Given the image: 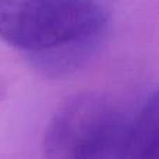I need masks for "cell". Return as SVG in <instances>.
<instances>
[{"mask_svg": "<svg viewBox=\"0 0 159 159\" xmlns=\"http://www.w3.org/2000/svg\"><path fill=\"white\" fill-rule=\"evenodd\" d=\"M129 123L110 99L78 93L52 116L43 135L45 159H119Z\"/></svg>", "mask_w": 159, "mask_h": 159, "instance_id": "2", "label": "cell"}, {"mask_svg": "<svg viewBox=\"0 0 159 159\" xmlns=\"http://www.w3.org/2000/svg\"><path fill=\"white\" fill-rule=\"evenodd\" d=\"M109 10L98 2H0V39L45 77H64L99 49Z\"/></svg>", "mask_w": 159, "mask_h": 159, "instance_id": "1", "label": "cell"}, {"mask_svg": "<svg viewBox=\"0 0 159 159\" xmlns=\"http://www.w3.org/2000/svg\"><path fill=\"white\" fill-rule=\"evenodd\" d=\"M6 92H7V84H6L4 80L0 77V101L6 96Z\"/></svg>", "mask_w": 159, "mask_h": 159, "instance_id": "4", "label": "cell"}, {"mask_svg": "<svg viewBox=\"0 0 159 159\" xmlns=\"http://www.w3.org/2000/svg\"><path fill=\"white\" fill-rule=\"evenodd\" d=\"M119 159H159L157 89L145 98L138 115L127 127Z\"/></svg>", "mask_w": 159, "mask_h": 159, "instance_id": "3", "label": "cell"}]
</instances>
